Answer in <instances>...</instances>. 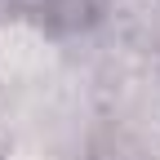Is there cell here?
Instances as JSON below:
<instances>
[{"instance_id":"obj_1","label":"cell","mask_w":160,"mask_h":160,"mask_svg":"<svg viewBox=\"0 0 160 160\" xmlns=\"http://www.w3.org/2000/svg\"><path fill=\"white\" fill-rule=\"evenodd\" d=\"M40 13L58 27H85L102 13V0H40Z\"/></svg>"}]
</instances>
